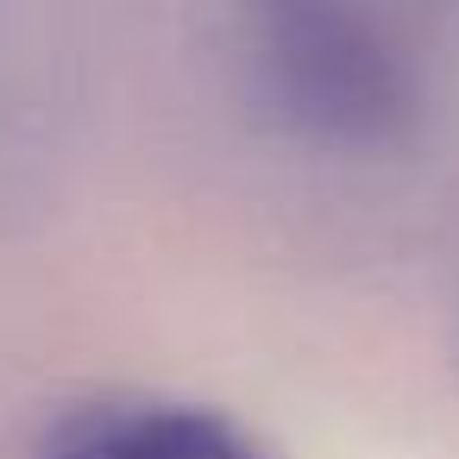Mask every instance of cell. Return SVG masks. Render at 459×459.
<instances>
[{"label": "cell", "instance_id": "1", "mask_svg": "<svg viewBox=\"0 0 459 459\" xmlns=\"http://www.w3.org/2000/svg\"><path fill=\"white\" fill-rule=\"evenodd\" d=\"M246 20L264 82L302 126L371 145L415 114L409 57L365 0H246Z\"/></svg>", "mask_w": 459, "mask_h": 459}, {"label": "cell", "instance_id": "2", "mask_svg": "<svg viewBox=\"0 0 459 459\" xmlns=\"http://www.w3.org/2000/svg\"><path fill=\"white\" fill-rule=\"evenodd\" d=\"M45 459H264L227 415L195 403H120L57 434Z\"/></svg>", "mask_w": 459, "mask_h": 459}]
</instances>
